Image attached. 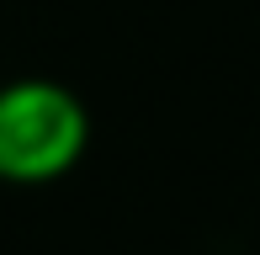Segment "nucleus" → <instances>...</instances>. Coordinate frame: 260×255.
I'll return each instance as SVG.
<instances>
[{
  "mask_svg": "<svg viewBox=\"0 0 260 255\" xmlns=\"http://www.w3.org/2000/svg\"><path fill=\"white\" fill-rule=\"evenodd\" d=\"M90 144V112L69 85L43 75L0 80V181L48 186L69 176Z\"/></svg>",
  "mask_w": 260,
  "mask_h": 255,
  "instance_id": "obj_1",
  "label": "nucleus"
}]
</instances>
